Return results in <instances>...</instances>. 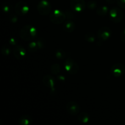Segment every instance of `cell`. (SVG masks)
<instances>
[{"label":"cell","instance_id":"1","mask_svg":"<svg viewBox=\"0 0 125 125\" xmlns=\"http://www.w3.org/2000/svg\"><path fill=\"white\" fill-rule=\"evenodd\" d=\"M37 35V30L35 27L31 24H26L21 29L20 36L23 40L30 41L36 37Z\"/></svg>","mask_w":125,"mask_h":125},{"label":"cell","instance_id":"2","mask_svg":"<svg viewBox=\"0 0 125 125\" xmlns=\"http://www.w3.org/2000/svg\"><path fill=\"white\" fill-rule=\"evenodd\" d=\"M66 17L65 13L59 9H55L50 14V21L56 24H62L65 21Z\"/></svg>","mask_w":125,"mask_h":125},{"label":"cell","instance_id":"3","mask_svg":"<svg viewBox=\"0 0 125 125\" xmlns=\"http://www.w3.org/2000/svg\"><path fill=\"white\" fill-rule=\"evenodd\" d=\"M63 66L66 72L72 75H74L79 71V65L72 58H67L65 61Z\"/></svg>","mask_w":125,"mask_h":125},{"label":"cell","instance_id":"4","mask_svg":"<svg viewBox=\"0 0 125 125\" xmlns=\"http://www.w3.org/2000/svg\"><path fill=\"white\" fill-rule=\"evenodd\" d=\"M39 14L43 16L48 15L51 12V5L47 0H41L37 6Z\"/></svg>","mask_w":125,"mask_h":125},{"label":"cell","instance_id":"5","mask_svg":"<svg viewBox=\"0 0 125 125\" xmlns=\"http://www.w3.org/2000/svg\"><path fill=\"white\" fill-rule=\"evenodd\" d=\"M109 18L114 23H120L123 18V13L122 9L117 7L111 9L109 12Z\"/></svg>","mask_w":125,"mask_h":125},{"label":"cell","instance_id":"6","mask_svg":"<svg viewBox=\"0 0 125 125\" xmlns=\"http://www.w3.org/2000/svg\"><path fill=\"white\" fill-rule=\"evenodd\" d=\"M112 31L108 27H103L99 29L97 32V37L101 42L106 41L112 36Z\"/></svg>","mask_w":125,"mask_h":125},{"label":"cell","instance_id":"7","mask_svg":"<svg viewBox=\"0 0 125 125\" xmlns=\"http://www.w3.org/2000/svg\"><path fill=\"white\" fill-rule=\"evenodd\" d=\"M29 11V7L28 4L24 1H19L15 6V12L18 15L24 16Z\"/></svg>","mask_w":125,"mask_h":125},{"label":"cell","instance_id":"8","mask_svg":"<svg viewBox=\"0 0 125 125\" xmlns=\"http://www.w3.org/2000/svg\"><path fill=\"white\" fill-rule=\"evenodd\" d=\"M70 7L74 12H81L85 9V2L84 0H70Z\"/></svg>","mask_w":125,"mask_h":125},{"label":"cell","instance_id":"9","mask_svg":"<svg viewBox=\"0 0 125 125\" xmlns=\"http://www.w3.org/2000/svg\"><path fill=\"white\" fill-rule=\"evenodd\" d=\"M111 73L115 77H120L125 73V66L123 63H117L114 65L111 69Z\"/></svg>","mask_w":125,"mask_h":125},{"label":"cell","instance_id":"10","mask_svg":"<svg viewBox=\"0 0 125 125\" xmlns=\"http://www.w3.org/2000/svg\"><path fill=\"white\" fill-rule=\"evenodd\" d=\"M66 109H67V111L68 114L73 116L78 115L80 111V107H79V105L73 101H71L67 103V106H66Z\"/></svg>","mask_w":125,"mask_h":125},{"label":"cell","instance_id":"11","mask_svg":"<svg viewBox=\"0 0 125 125\" xmlns=\"http://www.w3.org/2000/svg\"><path fill=\"white\" fill-rule=\"evenodd\" d=\"M13 53L15 57L18 60H21L25 57L26 52V50L21 45H16L13 50Z\"/></svg>","mask_w":125,"mask_h":125},{"label":"cell","instance_id":"12","mask_svg":"<svg viewBox=\"0 0 125 125\" xmlns=\"http://www.w3.org/2000/svg\"><path fill=\"white\" fill-rule=\"evenodd\" d=\"M43 83L44 85L51 89V94L55 92V81L53 77L51 75H45L43 78Z\"/></svg>","mask_w":125,"mask_h":125},{"label":"cell","instance_id":"13","mask_svg":"<svg viewBox=\"0 0 125 125\" xmlns=\"http://www.w3.org/2000/svg\"><path fill=\"white\" fill-rule=\"evenodd\" d=\"M63 29L67 32L71 33L73 32L75 29L76 26L74 22L73 21L70 20H68L65 21L63 23Z\"/></svg>","mask_w":125,"mask_h":125},{"label":"cell","instance_id":"14","mask_svg":"<svg viewBox=\"0 0 125 125\" xmlns=\"http://www.w3.org/2000/svg\"><path fill=\"white\" fill-rule=\"evenodd\" d=\"M33 120L30 115H25L20 118L18 123L20 125H31L32 123Z\"/></svg>","mask_w":125,"mask_h":125},{"label":"cell","instance_id":"15","mask_svg":"<svg viewBox=\"0 0 125 125\" xmlns=\"http://www.w3.org/2000/svg\"><path fill=\"white\" fill-rule=\"evenodd\" d=\"M90 120L89 115L86 112H81L78 115V120L83 124L88 123Z\"/></svg>","mask_w":125,"mask_h":125},{"label":"cell","instance_id":"16","mask_svg":"<svg viewBox=\"0 0 125 125\" xmlns=\"http://www.w3.org/2000/svg\"><path fill=\"white\" fill-rule=\"evenodd\" d=\"M107 12H108V7L106 6H100L96 9V13L100 17H104L106 15Z\"/></svg>","mask_w":125,"mask_h":125},{"label":"cell","instance_id":"17","mask_svg":"<svg viewBox=\"0 0 125 125\" xmlns=\"http://www.w3.org/2000/svg\"><path fill=\"white\" fill-rule=\"evenodd\" d=\"M61 70V66L58 63H54L50 67V71H51V73L52 74H54V75H57L59 73H60Z\"/></svg>","mask_w":125,"mask_h":125},{"label":"cell","instance_id":"18","mask_svg":"<svg viewBox=\"0 0 125 125\" xmlns=\"http://www.w3.org/2000/svg\"><path fill=\"white\" fill-rule=\"evenodd\" d=\"M38 50H39V48L36 41L31 42L28 44V50H29L31 52H36Z\"/></svg>","mask_w":125,"mask_h":125},{"label":"cell","instance_id":"19","mask_svg":"<svg viewBox=\"0 0 125 125\" xmlns=\"http://www.w3.org/2000/svg\"><path fill=\"white\" fill-rule=\"evenodd\" d=\"M55 56L58 59H63L66 57V52L62 49H58L55 52Z\"/></svg>","mask_w":125,"mask_h":125},{"label":"cell","instance_id":"20","mask_svg":"<svg viewBox=\"0 0 125 125\" xmlns=\"http://www.w3.org/2000/svg\"><path fill=\"white\" fill-rule=\"evenodd\" d=\"M85 40H86L87 42L89 43H94L95 40V34L91 32H87L86 34L85 35Z\"/></svg>","mask_w":125,"mask_h":125},{"label":"cell","instance_id":"21","mask_svg":"<svg viewBox=\"0 0 125 125\" xmlns=\"http://www.w3.org/2000/svg\"><path fill=\"white\" fill-rule=\"evenodd\" d=\"M11 50L7 45H4L1 48V53L4 56H8L10 54Z\"/></svg>","mask_w":125,"mask_h":125},{"label":"cell","instance_id":"22","mask_svg":"<svg viewBox=\"0 0 125 125\" xmlns=\"http://www.w3.org/2000/svg\"><path fill=\"white\" fill-rule=\"evenodd\" d=\"M2 11L4 12L5 13H11V10H12V7H11L10 4L5 2L2 4Z\"/></svg>","mask_w":125,"mask_h":125},{"label":"cell","instance_id":"23","mask_svg":"<svg viewBox=\"0 0 125 125\" xmlns=\"http://www.w3.org/2000/svg\"><path fill=\"white\" fill-rule=\"evenodd\" d=\"M87 6L88 8L90 9L93 10L95 9V8H96L97 7V2L95 1V0H90L87 4Z\"/></svg>","mask_w":125,"mask_h":125},{"label":"cell","instance_id":"24","mask_svg":"<svg viewBox=\"0 0 125 125\" xmlns=\"http://www.w3.org/2000/svg\"><path fill=\"white\" fill-rule=\"evenodd\" d=\"M37 43L38 44V46H39V49H42L43 48H44L45 46V41L43 39H39L36 40Z\"/></svg>","mask_w":125,"mask_h":125},{"label":"cell","instance_id":"25","mask_svg":"<svg viewBox=\"0 0 125 125\" xmlns=\"http://www.w3.org/2000/svg\"><path fill=\"white\" fill-rule=\"evenodd\" d=\"M65 13L66 17H67V18L72 19V18H73L74 17V12H71V11H70V10H66Z\"/></svg>","mask_w":125,"mask_h":125},{"label":"cell","instance_id":"26","mask_svg":"<svg viewBox=\"0 0 125 125\" xmlns=\"http://www.w3.org/2000/svg\"><path fill=\"white\" fill-rule=\"evenodd\" d=\"M10 20L12 23H16L18 21V18H17V15L15 14H10Z\"/></svg>","mask_w":125,"mask_h":125},{"label":"cell","instance_id":"27","mask_svg":"<svg viewBox=\"0 0 125 125\" xmlns=\"http://www.w3.org/2000/svg\"><path fill=\"white\" fill-rule=\"evenodd\" d=\"M117 3L120 7L125 9V0H117Z\"/></svg>","mask_w":125,"mask_h":125},{"label":"cell","instance_id":"28","mask_svg":"<svg viewBox=\"0 0 125 125\" xmlns=\"http://www.w3.org/2000/svg\"><path fill=\"white\" fill-rule=\"evenodd\" d=\"M120 39L121 41L125 43V29L121 32L120 34Z\"/></svg>","mask_w":125,"mask_h":125},{"label":"cell","instance_id":"29","mask_svg":"<svg viewBox=\"0 0 125 125\" xmlns=\"http://www.w3.org/2000/svg\"><path fill=\"white\" fill-rule=\"evenodd\" d=\"M9 43L11 45H16L17 44V42H16V40L14 39V38L12 37L9 39Z\"/></svg>","mask_w":125,"mask_h":125},{"label":"cell","instance_id":"30","mask_svg":"<svg viewBox=\"0 0 125 125\" xmlns=\"http://www.w3.org/2000/svg\"><path fill=\"white\" fill-rule=\"evenodd\" d=\"M57 78H58L59 80L61 81H65V78L63 76H62V75L58 76Z\"/></svg>","mask_w":125,"mask_h":125},{"label":"cell","instance_id":"31","mask_svg":"<svg viewBox=\"0 0 125 125\" xmlns=\"http://www.w3.org/2000/svg\"><path fill=\"white\" fill-rule=\"evenodd\" d=\"M109 4H114L115 2H117V0H106Z\"/></svg>","mask_w":125,"mask_h":125}]
</instances>
